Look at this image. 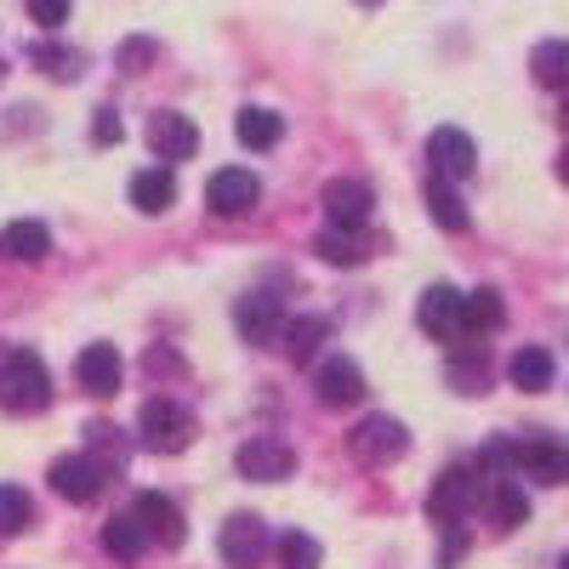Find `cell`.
Wrapping results in <instances>:
<instances>
[{
    "instance_id": "obj_16",
    "label": "cell",
    "mask_w": 569,
    "mask_h": 569,
    "mask_svg": "<svg viewBox=\"0 0 569 569\" xmlns=\"http://www.w3.org/2000/svg\"><path fill=\"white\" fill-rule=\"evenodd\" d=\"M103 479H109V472L91 461L86 450L52 461V490H58L63 501H74V507H80V501H98V496H103Z\"/></svg>"
},
{
    "instance_id": "obj_28",
    "label": "cell",
    "mask_w": 569,
    "mask_h": 569,
    "mask_svg": "<svg viewBox=\"0 0 569 569\" xmlns=\"http://www.w3.org/2000/svg\"><path fill=\"white\" fill-rule=\"evenodd\" d=\"M103 547H109L120 563H131V558L149 552V541H142V530H137V518H131V512H114L109 525H103Z\"/></svg>"
},
{
    "instance_id": "obj_35",
    "label": "cell",
    "mask_w": 569,
    "mask_h": 569,
    "mask_svg": "<svg viewBox=\"0 0 569 569\" xmlns=\"http://www.w3.org/2000/svg\"><path fill=\"white\" fill-rule=\"evenodd\" d=\"M154 58V40H126L120 46V69L126 74H142V63H149Z\"/></svg>"
},
{
    "instance_id": "obj_15",
    "label": "cell",
    "mask_w": 569,
    "mask_h": 569,
    "mask_svg": "<svg viewBox=\"0 0 569 569\" xmlns=\"http://www.w3.org/2000/svg\"><path fill=\"white\" fill-rule=\"evenodd\" d=\"M279 325H284V308H279V297H268V291H251V297L233 302V330H240L251 348L279 342Z\"/></svg>"
},
{
    "instance_id": "obj_31",
    "label": "cell",
    "mask_w": 569,
    "mask_h": 569,
    "mask_svg": "<svg viewBox=\"0 0 569 569\" xmlns=\"http://www.w3.org/2000/svg\"><path fill=\"white\" fill-rule=\"evenodd\" d=\"M29 63H40L52 80H74V74H80V52H69V46H58V40L29 46Z\"/></svg>"
},
{
    "instance_id": "obj_27",
    "label": "cell",
    "mask_w": 569,
    "mask_h": 569,
    "mask_svg": "<svg viewBox=\"0 0 569 569\" xmlns=\"http://www.w3.org/2000/svg\"><path fill=\"white\" fill-rule=\"evenodd\" d=\"M427 211H433V222H439L445 233H467V206H461V194H456L450 182L427 177Z\"/></svg>"
},
{
    "instance_id": "obj_14",
    "label": "cell",
    "mask_w": 569,
    "mask_h": 569,
    "mask_svg": "<svg viewBox=\"0 0 569 569\" xmlns=\"http://www.w3.org/2000/svg\"><path fill=\"white\" fill-rule=\"evenodd\" d=\"M313 388H319V405H359L370 393L365 388V370L348 353H325L319 370H313Z\"/></svg>"
},
{
    "instance_id": "obj_17",
    "label": "cell",
    "mask_w": 569,
    "mask_h": 569,
    "mask_svg": "<svg viewBox=\"0 0 569 569\" xmlns=\"http://www.w3.org/2000/svg\"><path fill=\"white\" fill-rule=\"evenodd\" d=\"M74 376H80V388H86V393L109 399V393H120L126 359L114 353V342H91V348H80V359H74Z\"/></svg>"
},
{
    "instance_id": "obj_25",
    "label": "cell",
    "mask_w": 569,
    "mask_h": 569,
    "mask_svg": "<svg viewBox=\"0 0 569 569\" xmlns=\"http://www.w3.org/2000/svg\"><path fill=\"white\" fill-rule=\"evenodd\" d=\"M485 496H490V512H496V525L501 530H518L530 518V496H525V485H512V479H490L485 485Z\"/></svg>"
},
{
    "instance_id": "obj_9",
    "label": "cell",
    "mask_w": 569,
    "mask_h": 569,
    "mask_svg": "<svg viewBox=\"0 0 569 569\" xmlns=\"http://www.w3.org/2000/svg\"><path fill=\"white\" fill-rule=\"evenodd\" d=\"M257 200H262V182H257V171H246V166H222V171H211V182H206V206H211L217 217H246V211H257Z\"/></svg>"
},
{
    "instance_id": "obj_21",
    "label": "cell",
    "mask_w": 569,
    "mask_h": 569,
    "mask_svg": "<svg viewBox=\"0 0 569 569\" xmlns=\"http://www.w3.org/2000/svg\"><path fill=\"white\" fill-rule=\"evenodd\" d=\"M131 206H137L142 217H160V211H171V206H177V177H171L166 166L137 171V177H131Z\"/></svg>"
},
{
    "instance_id": "obj_29",
    "label": "cell",
    "mask_w": 569,
    "mask_h": 569,
    "mask_svg": "<svg viewBox=\"0 0 569 569\" xmlns=\"http://www.w3.org/2000/svg\"><path fill=\"white\" fill-rule=\"evenodd\" d=\"M86 445H91L86 456L98 461L103 472L126 461V439H120V427H114V421H86Z\"/></svg>"
},
{
    "instance_id": "obj_5",
    "label": "cell",
    "mask_w": 569,
    "mask_h": 569,
    "mask_svg": "<svg viewBox=\"0 0 569 569\" xmlns=\"http://www.w3.org/2000/svg\"><path fill=\"white\" fill-rule=\"evenodd\" d=\"M233 467H240V479H251V485H284L297 472V450L279 433H257L233 450Z\"/></svg>"
},
{
    "instance_id": "obj_19",
    "label": "cell",
    "mask_w": 569,
    "mask_h": 569,
    "mask_svg": "<svg viewBox=\"0 0 569 569\" xmlns=\"http://www.w3.org/2000/svg\"><path fill=\"white\" fill-rule=\"evenodd\" d=\"M507 376H512L518 393H547V388L558 382V359H552L547 348H518V353L507 359Z\"/></svg>"
},
{
    "instance_id": "obj_24",
    "label": "cell",
    "mask_w": 569,
    "mask_h": 569,
    "mask_svg": "<svg viewBox=\"0 0 569 569\" xmlns=\"http://www.w3.org/2000/svg\"><path fill=\"white\" fill-rule=\"evenodd\" d=\"M313 251L325 257V262H337V268H353V262H365L370 257V240L359 228H319V240H313Z\"/></svg>"
},
{
    "instance_id": "obj_32",
    "label": "cell",
    "mask_w": 569,
    "mask_h": 569,
    "mask_svg": "<svg viewBox=\"0 0 569 569\" xmlns=\"http://www.w3.org/2000/svg\"><path fill=\"white\" fill-rule=\"evenodd\" d=\"M273 552H279L284 569H319V541H313L308 530H284V536L273 541Z\"/></svg>"
},
{
    "instance_id": "obj_22",
    "label": "cell",
    "mask_w": 569,
    "mask_h": 569,
    "mask_svg": "<svg viewBox=\"0 0 569 569\" xmlns=\"http://www.w3.org/2000/svg\"><path fill=\"white\" fill-rule=\"evenodd\" d=\"M325 337H330V319H319V313H302V319H284V325H279V348L291 353L297 365H308Z\"/></svg>"
},
{
    "instance_id": "obj_36",
    "label": "cell",
    "mask_w": 569,
    "mask_h": 569,
    "mask_svg": "<svg viewBox=\"0 0 569 569\" xmlns=\"http://www.w3.org/2000/svg\"><path fill=\"white\" fill-rule=\"evenodd\" d=\"M120 137H126L120 114L114 109H98V120H91V142H103V149H109V142H120Z\"/></svg>"
},
{
    "instance_id": "obj_37",
    "label": "cell",
    "mask_w": 569,
    "mask_h": 569,
    "mask_svg": "<svg viewBox=\"0 0 569 569\" xmlns=\"http://www.w3.org/2000/svg\"><path fill=\"white\" fill-rule=\"evenodd\" d=\"M0 80H7V63H0Z\"/></svg>"
},
{
    "instance_id": "obj_18",
    "label": "cell",
    "mask_w": 569,
    "mask_h": 569,
    "mask_svg": "<svg viewBox=\"0 0 569 569\" xmlns=\"http://www.w3.org/2000/svg\"><path fill=\"white\" fill-rule=\"evenodd\" d=\"M46 251H52V228L34 222V217H18L0 228V257L7 262H46Z\"/></svg>"
},
{
    "instance_id": "obj_8",
    "label": "cell",
    "mask_w": 569,
    "mask_h": 569,
    "mask_svg": "<svg viewBox=\"0 0 569 569\" xmlns=\"http://www.w3.org/2000/svg\"><path fill=\"white\" fill-rule=\"evenodd\" d=\"M353 456L365 461V467H388V461H399L405 450H410V433H405V421L399 416H365L359 427H353Z\"/></svg>"
},
{
    "instance_id": "obj_30",
    "label": "cell",
    "mask_w": 569,
    "mask_h": 569,
    "mask_svg": "<svg viewBox=\"0 0 569 569\" xmlns=\"http://www.w3.org/2000/svg\"><path fill=\"white\" fill-rule=\"evenodd\" d=\"M34 518V501L23 485H0V536H23Z\"/></svg>"
},
{
    "instance_id": "obj_3",
    "label": "cell",
    "mask_w": 569,
    "mask_h": 569,
    "mask_svg": "<svg viewBox=\"0 0 569 569\" xmlns=\"http://www.w3.org/2000/svg\"><path fill=\"white\" fill-rule=\"evenodd\" d=\"M485 461H501L507 479H536V485H563L569 479V450L558 439H525V445H490Z\"/></svg>"
},
{
    "instance_id": "obj_13",
    "label": "cell",
    "mask_w": 569,
    "mask_h": 569,
    "mask_svg": "<svg viewBox=\"0 0 569 569\" xmlns=\"http://www.w3.org/2000/svg\"><path fill=\"white\" fill-rule=\"evenodd\" d=\"M319 206H325L330 228H365V217H370L376 194H370L365 182H353V177H330V182L319 188Z\"/></svg>"
},
{
    "instance_id": "obj_12",
    "label": "cell",
    "mask_w": 569,
    "mask_h": 569,
    "mask_svg": "<svg viewBox=\"0 0 569 569\" xmlns=\"http://www.w3.org/2000/svg\"><path fill=\"white\" fill-rule=\"evenodd\" d=\"M416 325L439 342H461V291L456 284H427L416 302Z\"/></svg>"
},
{
    "instance_id": "obj_26",
    "label": "cell",
    "mask_w": 569,
    "mask_h": 569,
    "mask_svg": "<svg viewBox=\"0 0 569 569\" xmlns=\"http://www.w3.org/2000/svg\"><path fill=\"white\" fill-rule=\"evenodd\" d=\"M233 137L246 142V149H273V142L284 137V120L273 109H240V120H233Z\"/></svg>"
},
{
    "instance_id": "obj_7",
    "label": "cell",
    "mask_w": 569,
    "mask_h": 569,
    "mask_svg": "<svg viewBox=\"0 0 569 569\" xmlns=\"http://www.w3.org/2000/svg\"><path fill=\"white\" fill-rule=\"evenodd\" d=\"M268 547H273V536H268V525L257 512H233L222 525V536H217V552H222L228 569H257L268 558Z\"/></svg>"
},
{
    "instance_id": "obj_1",
    "label": "cell",
    "mask_w": 569,
    "mask_h": 569,
    "mask_svg": "<svg viewBox=\"0 0 569 569\" xmlns=\"http://www.w3.org/2000/svg\"><path fill=\"white\" fill-rule=\"evenodd\" d=\"M52 405V376L34 348H0V410L40 416Z\"/></svg>"
},
{
    "instance_id": "obj_6",
    "label": "cell",
    "mask_w": 569,
    "mask_h": 569,
    "mask_svg": "<svg viewBox=\"0 0 569 569\" xmlns=\"http://www.w3.org/2000/svg\"><path fill=\"white\" fill-rule=\"evenodd\" d=\"M427 166H433L439 182H467L472 171H479V142H472L461 126H439L433 137H427Z\"/></svg>"
},
{
    "instance_id": "obj_11",
    "label": "cell",
    "mask_w": 569,
    "mask_h": 569,
    "mask_svg": "<svg viewBox=\"0 0 569 569\" xmlns=\"http://www.w3.org/2000/svg\"><path fill=\"white\" fill-rule=\"evenodd\" d=\"M149 149L166 160V171L177 166V160H194V149H200V126L188 120V114H177V109H160L154 120H149Z\"/></svg>"
},
{
    "instance_id": "obj_20",
    "label": "cell",
    "mask_w": 569,
    "mask_h": 569,
    "mask_svg": "<svg viewBox=\"0 0 569 569\" xmlns=\"http://www.w3.org/2000/svg\"><path fill=\"white\" fill-rule=\"evenodd\" d=\"M445 376H450V388L456 393H485L490 388V359H485V342H456V353H450V365H445Z\"/></svg>"
},
{
    "instance_id": "obj_23",
    "label": "cell",
    "mask_w": 569,
    "mask_h": 569,
    "mask_svg": "<svg viewBox=\"0 0 569 569\" xmlns=\"http://www.w3.org/2000/svg\"><path fill=\"white\" fill-rule=\"evenodd\" d=\"M507 308H501V291H467L461 297V337H490V330H501Z\"/></svg>"
},
{
    "instance_id": "obj_4",
    "label": "cell",
    "mask_w": 569,
    "mask_h": 569,
    "mask_svg": "<svg viewBox=\"0 0 569 569\" xmlns=\"http://www.w3.org/2000/svg\"><path fill=\"white\" fill-rule=\"evenodd\" d=\"M485 501V467L479 461H456L445 467L433 490H427V518H439V525H461V518Z\"/></svg>"
},
{
    "instance_id": "obj_10",
    "label": "cell",
    "mask_w": 569,
    "mask_h": 569,
    "mask_svg": "<svg viewBox=\"0 0 569 569\" xmlns=\"http://www.w3.org/2000/svg\"><path fill=\"white\" fill-rule=\"evenodd\" d=\"M131 518H137V530H142V541H160V547H182V512H177V501L171 496H160V490H142L137 501H131Z\"/></svg>"
},
{
    "instance_id": "obj_33",
    "label": "cell",
    "mask_w": 569,
    "mask_h": 569,
    "mask_svg": "<svg viewBox=\"0 0 569 569\" xmlns=\"http://www.w3.org/2000/svg\"><path fill=\"white\" fill-rule=\"evenodd\" d=\"M536 80L552 86V91L569 80V46H563V40H541V46H536Z\"/></svg>"
},
{
    "instance_id": "obj_34",
    "label": "cell",
    "mask_w": 569,
    "mask_h": 569,
    "mask_svg": "<svg viewBox=\"0 0 569 569\" xmlns=\"http://www.w3.org/2000/svg\"><path fill=\"white\" fill-rule=\"evenodd\" d=\"M29 18L40 29H63L69 23V0H29Z\"/></svg>"
},
{
    "instance_id": "obj_2",
    "label": "cell",
    "mask_w": 569,
    "mask_h": 569,
    "mask_svg": "<svg viewBox=\"0 0 569 569\" xmlns=\"http://www.w3.org/2000/svg\"><path fill=\"white\" fill-rule=\"evenodd\" d=\"M137 433H142V450H154V456H182L188 445H194V410L177 405V399H142L137 410Z\"/></svg>"
}]
</instances>
